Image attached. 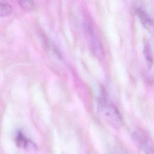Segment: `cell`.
<instances>
[{"label": "cell", "instance_id": "ba28073f", "mask_svg": "<svg viewBox=\"0 0 154 154\" xmlns=\"http://www.w3.org/2000/svg\"><path fill=\"white\" fill-rule=\"evenodd\" d=\"M12 13V7L7 3H0V16L7 17Z\"/></svg>", "mask_w": 154, "mask_h": 154}, {"label": "cell", "instance_id": "52a82bcc", "mask_svg": "<svg viewBox=\"0 0 154 154\" xmlns=\"http://www.w3.org/2000/svg\"><path fill=\"white\" fill-rule=\"evenodd\" d=\"M20 6L25 11H31L35 8L34 0H17Z\"/></svg>", "mask_w": 154, "mask_h": 154}, {"label": "cell", "instance_id": "6da1fadb", "mask_svg": "<svg viewBox=\"0 0 154 154\" xmlns=\"http://www.w3.org/2000/svg\"><path fill=\"white\" fill-rule=\"evenodd\" d=\"M104 91L101 92L99 99L97 112L102 120L114 129H119L123 124V120L119 110L106 100Z\"/></svg>", "mask_w": 154, "mask_h": 154}, {"label": "cell", "instance_id": "5b68a950", "mask_svg": "<svg viewBox=\"0 0 154 154\" xmlns=\"http://www.w3.org/2000/svg\"><path fill=\"white\" fill-rule=\"evenodd\" d=\"M15 143L18 147L23 149L34 148L35 147L34 146V144L27 138L21 131L16 132L15 135Z\"/></svg>", "mask_w": 154, "mask_h": 154}, {"label": "cell", "instance_id": "277c9868", "mask_svg": "<svg viewBox=\"0 0 154 154\" xmlns=\"http://www.w3.org/2000/svg\"><path fill=\"white\" fill-rule=\"evenodd\" d=\"M134 11L142 25L148 30L152 29L153 24V20L147 11L141 7H136Z\"/></svg>", "mask_w": 154, "mask_h": 154}, {"label": "cell", "instance_id": "7a4b0ae2", "mask_svg": "<svg viewBox=\"0 0 154 154\" xmlns=\"http://www.w3.org/2000/svg\"><path fill=\"white\" fill-rule=\"evenodd\" d=\"M84 30L88 40L89 42L90 49L97 58L102 60L104 57L103 51L100 45V43L96 37L93 27L88 23L84 24Z\"/></svg>", "mask_w": 154, "mask_h": 154}, {"label": "cell", "instance_id": "3957f363", "mask_svg": "<svg viewBox=\"0 0 154 154\" xmlns=\"http://www.w3.org/2000/svg\"><path fill=\"white\" fill-rule=\"evenodd\" d=\"M132 138L135 143L145 153V154H153L152 144L149 141L146 134L140 129L134 131Z\"/></svg>", "mask_w": 154, "mask_h": 154}, {"label": "cell", "instance_id": "8992f818", "mask_svg": "<svg viewBox=\"0 0 154 154\" xmlns=\"http://www.w3.org/2000/svg\"><path fill=\"white\" fill-rule=\"evenodd\" d=\"M143 54L144 57L147 61V63L149 67L152 66L153 63L152 52L150 48V45L147 40H144L143 42Z\"/></svg>", "mask_w": 154, "mask_h": 154}]
</instances>
